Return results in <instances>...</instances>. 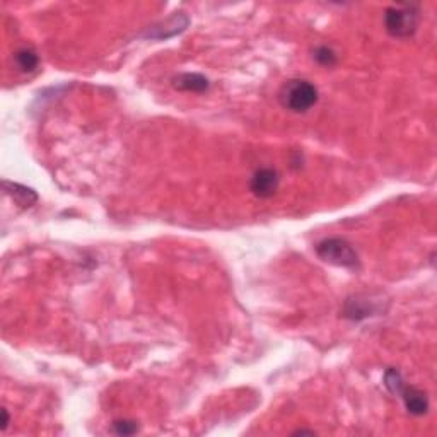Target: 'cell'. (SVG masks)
Instances as JSON below:
<instances>
[{
	"label": "cell",
	"instance_id": "3957f363",
	"mask_svg": "<svg viewBox=\"0 0 437 437\" xmlns=\"http://www.w3.org/2000/svg\"><path fill=\"white\" fill-rule=\"evenodd\" d=\"M316 255L323 262L330 263L335 267H344V269L355 270L359 267V255L354 246L341 238H328L316 245Z\"/></svg>",
	"mask_w": 437,
	"mask_h": 437
},
{
	"label": "cell",
	"instance_id": "8fae6325",
	"mask_svg": "<svg viewBox=\"0 0 437 437\" xmlns=\"http://www.w3.org/2000/svg\"><path fill=\"white\" fill-rule=\"evenodd\" d=\"M139 431V425L135 421H128V418H120V421L113 422V432L116 436H133Z\"/></svg>",
	"mask_w": 437,
	"mask_h": 437
},
{
	"label": "cell",
	"instance_id": "8992f818",
	"mask_svg": "<svg viewBox=\"0 0 437 437\" xmlns=\"http://www.w3.org/2000/svg\"><path fill=\"white\" fill-rule=\"evenodd\" d=\"M172 86L179 91H186V93L202 94L210 89V80L207 79L205 76H202V74L186 72L176 77V79L172 80Z\"/></svg>",
	"mask_w": 437,
	"mask_h": 437
},
{
	"label": "cell",
	"instance_id": "30bf717a",
	"mask_svg": "<svg viewBox=\"0 0 437 437\" xmlns=\"http://www.w3.org/2000/svg\"><path fill=\"white\" fill-rule=\"evenodd\" d=\"M313 56H315L316 62L323 67H333L337 65L338 62L337 52H335L331 47H318L315 50V54H313Z\"/></svg>",
	"mask_w": 437,
	"mask_h": 437
},
{
	"label": "cell",
	"instance_id": "6da1fadb",
	"mask_svg": "<svg viewBox=\"0 0 437 437\" xmlns=\"http://www.w3.org/2000/svg\"><path fill=\"white\" fill-rule=\"evenodd\" d=\"M278 101L292 113H306L318 103V89L306 79H289L278 91Z\"/></svg>",
	"mask_w": 437,
	"mask_h": 437
},
{
	"label": "cell",
	"instance_id": "5b68a950",
	"mask_svg": "<svg viewBox=\"0 0 437 437\" xmlns=\"http://www.w3.org/2000/svg\"><path fill=\"white\" fill-rule=\"evenodd\" d=\"M400 398L403 400L405 408H407V412L410 415L422 417V415H425L429 412V398L422 390L405 384V388L400 393Z\"/></svg>",
	"mask_w": 437,
	"mask_h": 437
},
{
	"label": "cell",
	"instance_id": "9c48e42d",
	"mask_svg": "<svg viewBox=\"0 0 437 437\" xmlns=\"http://www.w3.org/2000/svg\"><path fill=\"white\" fill-rule=\"evenodd\" d=\"M384 386L388 388V391H390L391 394H396V396H400L401 390L405 388V381L403 378H401L400 371H396V369L390 368L386 372H384Z\"/></svg>",
	"mask_w": 437,
	"mask_h": 437
},
{
	"label": "cell",
	"instance_id": "277c9868",
	"mask_svg": "<svg viewBox=\"0 0 437 437\" xmlns=\"http://www.w3.org/2000/svg\"><path fill=\"white\" fill-rule=\"evenodd\" d=\"M278 185H280V178H278V172L272 168H262L258 171H255V175L251 176V181H249V190H251L253 195L256 199H272L277 193Z\"/></svg>",
	"mask_w": 437,
	"mask_h": 437
},
{
	"label": "cell",
	"instance_id": "52a82bcc",
	"mask_svg": "<svg viewBox=\"0 0 437 437\" xmlns=\"http://www.w3.org/2000/svg\"><path fill=\"white\" fill-rule=\"evenodd\" d=\"M3 190H5L7 195H10L14 199V202L17 205H21L23 209H30L34 203L38 202V195L34 190L27 188V186L19 185V183H10L3 181Z\"/></svg>",
	"mask_w": 437,
	"mask_h": 437
},
{
	"label": "cell",
	"instance_id": "7a4b0ae2",
	"mask_svg": "<svg viewBox=\"0 0 437 437\" xmlns=\"http://www.w3.org/2000/svg\"><path fill=\"white\" fill-rule=\"evenodd\" d=\"M421 10L417 5H391L384 10V30L393 38H410L417 33Z\"/></svg>",
	"mask_w": 437,
	"mask_h": 437
},
{
	"label": "cell",
	"instance_id": "ba28073f",
	"mask_svg": "<svg viewBox=\"0 0 437 437\" xmlns=\"http://www.w3.org/2000/svg\"><path fill=\"white\" fill-rule=\"evenodd\" d=\"M14 62H16V67L21 72L31 74L40 65V56H38L36 50H33L31 47H23L14 54Z\"/></svg>",
	"mask_w": 437,
	"mask_h": 437
},
{
	"label": "cell",
	"instance_id": "7c38bea8",
	"mask_svg": "<svg viewBox=\"0 0 437 437\" xmlns=\"http://www.w3.org/2000/svg\"><path fill=\"white\" fill-rule=\"evenodd\" d=\"M2 417H3V421H2V431H5L7 425H9V414H7L5 408H3V410H2Z\"/></svg>",
	"mask_w": 437,
	"mask_h": 437
}]
</instances>
